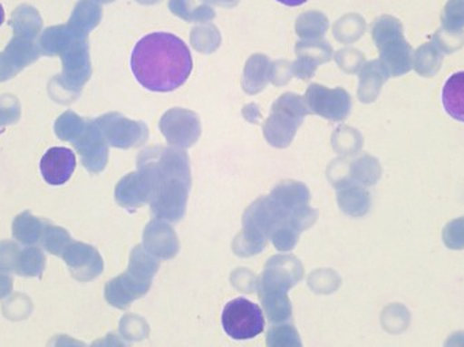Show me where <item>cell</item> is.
Wrapping results in <instances>:
<instances>
[{
  "instance_id": "cell-1",
  "label": "cell",
  "mask_w": 464,
  "mask_h": 347,
  "mask_svg": "<svg viewBox=\"0 0 464 347\" xmlns=\"http://www.w3.org/2000/svg\"><path fill=\"white\" fill-rule=\"evenodd\" d=\"M136 81L150 92H170L184 86L193 70L187 43L170 33H151L136 43L130 57Z\"/></svg>"
},
{
  "instance_id": "cell-2",
  "label": "cell",
  "mask_w": 464,
  "mask_h": 347,
  "mask_svg": "<svg viewBox=\"0 0 464 347\" xmlns=\"http://www.w3.org/2000/svg\"><path fill=\"white\" fill-rule=\"evenodd\" d=\"M303 278V266L292 255L273 256L256 283V292L265 313L273 324L291 319L288 291Z\"/></svg>"
},
{
  "instance_id": "cell-3",
  "label": "cell",
  "mask_w": 464,
  "mask_h": 347,
  "mask_svg": "<svg viewBox=\"0 0 464 347\" xmlns=\"http://www.w3.org/2000/svg\"><path fill=\"white\" fill-rule=\"evenodd\" d=\"M373 37L392 76L405 75L413 68V49L403 37L400 21L392 16L379 19Z\"/></svg>"
},
{
  "instance_id": "cell-4",
  "label": "cell",
  "mask_w": 464,
  "mask_h": 347,
  "mask_svg": "<svg viewBox=\"0 0 464 347\" xmlns=\"http://www.w3.org/2000/svg\"><path fill=\"white\" fill-rule=\"evenodd\" d=\"M277 224V215L273 205L256 204L243 217V231L234 243V251L239 256L261 253L270 239Z\"/></svg>"
},
{
  "instance_id": "cell-5",
  "label": "cell",
  "mask_w": 464,
  "mask_h": 347,
  "mask_svg": "<svg viewBox=\"0 0 464 347\" xmlns=\"http://www.w3.org/2000/svg\"><path fill=\"white\" fill-rule=\"evenodd\" d=\"M222 324L232 340L246 341L258 337L265 329L264 313L250 300H231L222 313Z\"/></svg>"
},
{
  "instance_id": "cell-6",
  "label": "cell",
  "mask_w": 464,
  "mask_h": 347,
  "mask_svg": "<svg viewBox=\"0 0 464 347\" xmlns=\"http://www.w3.org/2000/svg\"><path fill=\"white\" fill-rule=\"evenodd\" d=\"M151 280H147V278L127 270V273L114 278L106 285V300L114 307L125 310L135 300L147 294L151 288Z\"/></svg>"
},
{
  "instance_id": "cell-7",
  "label": "cell",
  "mask_w": 464,
  "mask_h": 347,
  "mask_svg": "<svg viewBox=\"0 0 464 347\" xmlns=\"http://www.w3.org/2000/svg\"><path fill=\"white\" fill-rule=\"evenodd\" d=\"M75 168V154L64 147L48 149L40 162L41 174L45 182L52 186L64 185L68 182Z\"/></svg>"
},
{
  "instance_id": "cell-8",
  "label": "cell",
  "mask_w": 464,
  "mask_h": 347,
  "mask_svg": "<svg viewBox=\"0 0 464 347\" xmlns=\"http://www.w3.org/2000/svg\"><path fill=\"white\" fill-rule=\"evenodd\" d=\"M143 240V247L155 258L171 259L179 254V237L168 224L151 221L144 229Z\"/></svg>"
},
{
  "instance_id": "cell-9",
  "label": "cell",
  "mask_w": 464,
  "mask_h": 347,
  "mask_svg": "<svg viewBox=\"0 0 464 347\" xmlns=\"http://www.w3.org/2000/svg\"><path fill=\"white\" fill-rule=\"evenodd\" d=\"M443 105L452 119L464 122V71L454 73L444 84Z\"/></svg>"
},
{
  "instance_id": "cell-10",
  "label": "cell",
  "mask_w": 464,
  "mask_h": 347,
  "mask_svg": "<svg viewBox=\"0 0 464 347\" xmlns=\"http://www.w3.org/2000/svg\"><path fill=\"white\" fill-rule=\"evenodd\" d=\"M441 51L443 49L438 43L421 46L414 57L413 67L416 68L417 72L422 76L435 75L440 68L441 60H443Z\"/></svg>"
},
{
  "instance_id": "cell-11",
  "label": "cell",
  "mask_w": 464,
  "mask_h": 347,
  "mask_svg": "<svg viewBox=\"0 0 464 347\" xmlns=\"http://www.w3.org/2000/svg\"><path fill=\"white\" fill-rule=\"evenodd\" d=\"M267 347H303L299 333L292 324H275L266 335Z\"/></svg>"
},
{
  "instance_id": "cell-12",
  "label": "cell",
  "mask_w": 464,
  "mask_h": 347,
  "mask_svg": "<svg viewBox=\"0 0 464 347\" xmlns=\"http://www.w3.org/2000/svg\"><path fill=\"white\" fill-rule=\"evenodd\" d=\"M444 34L462 35L464 27V0H450L449 5L444 8L443 15Z\"/></svg>"
},
{
  "instance_id": "cell-13",
  "label": "cell",
  "mask_w": 464,
  "mask_h": 347,
  "mask_svg": "<svg viewBox=\"0 0 464 347\" xmlns=\"http://www.w3.org/2000/svg\"><path fill=\"white\" fill-rule=\"evenodd\" d=\"M444 242L452 250L464 248V217L451 221L443 231Z\"/></svg>"
},
{
  "instance_id": "cell-14",
  "label": "cell",
  "mask_w": 464,
  "mask_h": 347,
  "mask_svg": "<svg viewBox=\"0 0 464 347\" xmlns=\"http://www.w3.org/2000/svg\"><path fill=\"white\" fill-rule=\"evenodd\" d=\"M92 347H130L124 341L120 340L117 335L111 334L105 340L98 341Z\"/></svg>"
},
{
  "instance_id": "cell-15",
  "label": "cell",
  "mask_w": 464,
  "mask_h": 347,
  "mask_svg": "<svg viewBox=\"0 0 464 347\" xmlns=\"http://www.w3.org/2000/svg\"><path fill=\"white\" fill-rule=\"evenodd\" d=\"M444 347H464V333L460 332L452 334Z\"/></svg>"
},
{
  "instance_id": "cell-16",
  "label": "cell",
  "mask_w": 464,
  "mask_h": 347,
  "mask_svg": "<svg viewBox=\"0 0 464 347\" xmlns=\"http://www.w3.org/2000/svg\"><path fill=\"white\" fill-rule=\"evenodd\" d=\"M281 5H289V7H296V5H304L307 0H277Z\"/></svg>"
},
{
  "instance_id": "cell-17",
  "label": "cell",
  "mask_w": 464,
  "mask_h": 347,
  "mask_svg": "<svg viewBox=\"0 0 464 347\" xmlns=\"http://www.w3.org/2000/svg\"><path fill=\"white\" fill-rule=\"evenodd\" d=\"M3 22H5V10H3L2 3H0V26H2Z\"/></svg>"
}]
</instances>
